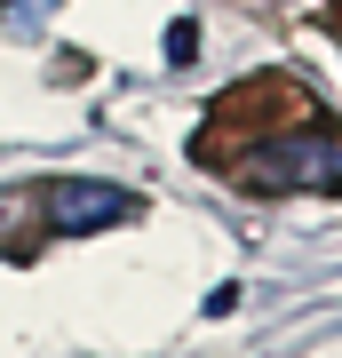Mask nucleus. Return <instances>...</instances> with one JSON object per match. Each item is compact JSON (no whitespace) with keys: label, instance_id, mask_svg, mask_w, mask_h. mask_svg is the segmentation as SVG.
<instances>
[{"label":"nucleus","instance_id":"obj_1","mask_svg":"<svg viewBox=\"0 0 342 358\" xmlns=\"http://www.w3.org/2000/svg\"><path fill=\"white\" fill-rule=\"evenodd\" d=\"M239 176L255 192H342V152L327 136H279V143H263Z\"/></svg>","mask_w":342,"mask_h":358},{"label":"nucleus","instance_id":"obj_2","mask_svg":"<svg viewBox=\"0 0 342 358\" xmlns=\"http://www.w3.org/2000/svg\"><path fill=\"white\" fill-rule=\"evenodd\" d=\"M136 215V192H120V183H56L48 192V223L56 231H104V223H127Z\"/></svg>","mask_w":342,"mask_h":358},{"label":"nucleus","instance_id":"obj_3","mask_svg":"<svg viewBox=\"0 0 342 358\" xmlns=\"http://www.w3.org/2000/svg\"><path fill=\"white\" fill-rule=\"evenodd\" d=\"M48 8H56V0H8V24H40Z\"/></svg>","mask_w":342,"mask_h":358}]
</instances>
